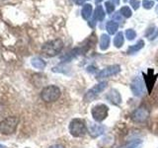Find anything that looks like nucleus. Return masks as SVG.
I'll use <instances>...</instances> for the list:
<instances>
[{"label": "nucleus", "instance_id": "obj_9", "mask_svg": "<svg viewBox=\"0 0 158 148\" xmlns=\"http://www.w3.org/2000/svg\"><path fill=\"white\" fill-rule=\"evenodd\" d=\"M145 84L140 77H135L131 83V90L132 94L136 97H140L144 93Z\"/></svg>", "mask_w": 158, "mask_h": 148}, {"label": "nucleus", "instance_id": "obj_8", "mask_svg": "<svg viewBox=\"0 0 158 148\" xmlns=\"http://www.w3.org/2000/svg\"><path fill=\"white\" fill-rule=\"evenodd\" d=\"M150 116V111L148 110L145 107H139L138 109L133 112V113L131 115V118L133 121L141 123L144 122L148 120V117Z\"/></svg>", "mask_w": 158, "mask_h": 148}, {"label": "nucleus", "instance_id": "obj_7", "mask_svg": "<svg viewBox=\"0 0 158 148\" xmlns=\"http://www.w3.org/2000/svg\"><path fill=\"white\" fill-rule=\"evenodd\" d=\"M157 77H158V73H155L154 70L151 68L148 69L146 73H143V81H144L147 92L149 94L151 93L153 87H154V85H155Z\"/></svg>", "mask_w": 158, "mask_h": 148}, {"label": "nucleus", "instance_id": "obj_13", "mask_svg": "<svg viewBox=\"0 0 158 148\" xmlns=\"http://www.w3.org/2000/svg\"><path fill=\"white\" fill-rule=\"evenodd\" d=\"M105 11H104V8L101 5H98L96 7L95 11H94V15H93V18L95 21H99V22H102L104 19H105Z\"/></svg>", "mask_w": 158, "mask_h": 148}, {"label": "nucleus", "instance_id": "obj_15", "mask_svg": "<svg viewBox=\"0 0 158 148\" xmlns=\"http://www.w3.org/2000/svg\"><path fill=\"white\" fill-rule=\"evenodd\" d=\"M92 11H93V8L91 4H84L81 10L82 18L84 20H89V18H90L92 15Z\"/></svg>", "mask_w": 158, "mask_h": 148}, {"label": "nucleus", "instance_id": "obj_11", "mask_svg": "<svg viewBox=\"0 0 158 148\" xmlns=\"http://www.w3.org/2000/svg\"><path fill=\"white\" fill-rule=\"evenodd\" d=\"M87 130L93 138H96L105 132V126L97 122H89Z\"/></svg>", "mask_w": 158, "mask_h": 148}, {"label": "nucleus", "instance_id": "obj_26", "mask_svg": "<svg viewBox=\"0 0 158 148\" xmlns=\"http://www.w3.org/2000/svg\"><path fill=\"white\" fill-rule=\"evenodd\" d=\"M130 5L133 10H137L140 6V1L139 0H130Z\"/></svg>", "mask_w": 158, "mask_h": 148}, {"label": "nucleus", "instance_id": "obj_19", "mask_svg": "<svg viewBox=\"0 0 158 148\" xmlns=\"http://www.w3.org/2000/svg\"><path fill=\"white\" fill-rule=\"evenodd\" d=\"M31 63H32V65L37 69H44L47 65L46 61L40 57H34L31 60Z\"/></svg>", "mask_w": 158, "mask_h": 148}, {"label": "nucleus", "instance_id": "obj_3", "mask_svg": "<svg viewBox=\"0 0 158 148\" xmlns=\"http://www.w3.org/2000/svg\"><path fill=\"white\" fill-rule=\"evenodd\" d=\"M18 123H19L18 117L12 116L4 118L0 122V133H2V134H12L16 130Z\"/></svg>", "mask_w": 158, "mask_h": 148}, {"label": "nucleus", "instance_id": "obj_20", "mask_svg": "<svg viewBox=\"0 0 158 148\" xmlns=\"http://www.w3.org/2000/svg\"><path fill=\"white\" fill-rule=\"evenodd\" d=\"M123 43H125V38H123V34L122 32H118L115 38H114V46L116 47L120 48L123 47Z\"/></svg>", "mask_w": 158, "mask_h": 148}, {"label": "nucleus", "instance_id": "obj_16", "mask_svg": "<svg viewBox=\"0 0 158 148\" xmlns=\"http://www.w3.org/2000/svg\"><path fill=\"white\" fill-rule=\"evenodd\" d=\"M143 47H144V41L140 39V41H138L136 43L132 44V46H131L130 47L127 48V54H133V53H135L138 51H140V49Z\"/></svg>", "mask_w": 158, "mask_h": 148}, {"label": "nucleus", "instance_id": "obj_29", "mask_svg": "<svg viewBox=\"0 0 158 148\" xmlns=\"http://www.w3.org/2000/svg\"><path fill=\"white\" fill-rule=\"evenodd\" d=\"M49 148H64L62 145H59V144H56V145H52V146H51Z\"/></svg>", "mask_w": 158, "mask_h": 148}, {"label": "nucleus", "instance_id": "obj_17", "mask_svg": "<svg viewBox=\"0 0 158 148\" xmlns=\"http://www.w3.org/2000/svg\"><path fill=\"white\" fill-rule=\"evenodd\" d=\"M145 37L148 38L149 41H153V39H155L156 38H158V28H156L155 26L149 27L146 30Z\"/></svg>", "mask_w": 158, "mask_h": 148}, {"label": "nucleus", "instance_id": "obj_4", "mask_svg": "<svg viewBox=\"0 0 158 148\" xmlns=\"http://www.w3.org/2000/svg\"><path fill=\"white\" fill-rule=\"evenodd\" d=\"M69 131L74 137H81L87 132V127L85 122L81 118H74L69 125Z\"/></svg>", "mask_w": 158, "mask_h": 148}, {"label": "nucleus", "instance_id": "obj_30", "mask_svg": "<svg viewBox=\"0 0 158 148\" xmlns=\"http://www.w3.org/2000/svg\"><path fill=\"white\" fill-rule=\"evenodd\" d=\"M111 2H113L114 5H118L120 4V0H111Z\"/></svg>", "mask_w": 158, "mask_h": 148}, {"label": "nucleus", "instance_id": "obj_25", "mask_svg": "<svg viewBox=\"0 0 158 148\" xmlns=\"http://www.w3.org/2000/svg\"><path fill=\"white\" fill-rule=\"evenodd\" d=\"M142 6L144 9H151L154 6V1H152V0H143Z\"/></svg>", "mask_w": 158, "mask_h": 148}, {"label": "nucleus", "instance_id": "obj_12", "mask_svg": "<svg viewBox=\"0 0 158 148\" xmlns=\"http://www.w3.org/2000/svg\"><path fill=\"white\" fill-rule=\"evenodd\" d=\"M106 100L109 101L111 104H113V105L118 106L122 103V96L116 89H111V90L106 94Z\"/></svg>", "mask_w": 158, "mask_h": 148}, {"label": "nucleus", "instance_id": "obj_21", "mask_svg": "<svg viewBox=\"0 0 158 148\" xmlns=\"http://www.w3.org/2000/svg\"><path fill=\"white\" fill-rule=\"evenodd\" d=\"M120 13L122 16H123L125 18H131V15H132V12L131 8L128 6H123L121 9H120Z\"/></svg>", "mask_w": 158, "mask_h": 148}, {"label": "nucleus", "instance_id": "obj_1", "mask_svg": "<svg viewBox=\"0 0 158 148\" xmlns=\"http://www.w3.org/2000/svg\"><path fill=\"white\" fill-rule=\"evenodd\" d=\"M62 47H63L62 41L59 39H56L44 43L42 47V51L47 56H54L61 51Z\"/></svg>", "mask_w": 158, "mask_h": 148}, {"label": "nucleus", "instance_id": "obj_33", "mask_svg": "<svg viewBox=\"0 0 158 148\" xmlns=\"http://www.w3.org/2000/svg\"><path fill=\"white\" fill-rule=\"evenodd\" d=\"M123 2H127V0H123Z\"/></svg>", "mask_w": 158, "mask_h": 148}, {"label": "nucleus", "instance_id": "obj_27", "mask_svg": "<svg viewBox=\"0 0 158 148\" xmlns=\"http://www.w3.org/2000/svg\"><path fill=\"white\" fill-rule=\"evenodd\" d=\"M113 19H114V21H115V20H117V21L121 22V21H122V15H121V13H120V12L116 13L115 15H114Z\"/></svg>", "mask_w": 158, "mask_h": 148}, {"label": "nucleus", "instance_id": "obj_24", "mask_svg": "<svg viewBox=\"0 0 158 148\" xmlns=\"http://www.w3.org/2000/svg\"><path fill=\"white\" fill-rule=\"evenodd\" d=\"M141 146H142V141L137 139V140L131 142L127 148H141Z\"/></svg>", "mask_w": 158, "mask_h": 148}, {"label": "nucleus", "instance_id": "obj_18", "mask_svg": "<svg viewBox=\"0 0 158 148\" xmlns=\"http://www.w3.org/2000/svg\"><path fill=\"white\" fill-rule=\"evenodd\" d=\"M118 24L116 21H114V20H113V21H109L106 24V30L110 35L116 34L117 31H118Z\"/></svg>", "mask_w": 158, "mask_h": 148}, {"label": "nucleus", "instance_id": "obj_32", "mask_svg": "<svg viewBox=\"0 0 158 148\" xmlns=\"http://www.w3.org/2000/svg\"><path fill=\"white\" fill-rule=\"evenodd\" d=\"M0 148H4V146L2 144H0Z\"/></svg>", "mask_w": 158, "mask_h": 148}, {"label": "nucleus", "instance_id": "obj_5", "mask_svg": "<svg viewBox=\"0 0 158 148\" xmlns=\"http://www.w3.org/2000/svg\"><path fill=\"white\" fill-rule=\"evenodd\" d=\"M108 113H109V108L105 104H99V105L94 106L91 110V115L97 122L103 121L105 118H107Z\"/></svg>", "mask_w": 158, "mask_h": 148}, {"label": "nucleus", "instance_id": "obj_10", "mask_svg": "<svg viewBox=\"0 0 158 148\" xmlns=\"http://www.w3.org/2000/svg\"><path fill=\"white\" fill-rule=\"evenodd\" d=\"M121 72V66L118 64H114V65H110L106 68L102 69L97 73V79H103V78H109L111 76L117 75L118 73Z\"/></svg>", "mask_w": 158, "mask_h": 148}, {"label": "nucleus", "instance_id": "obj_14", "mask_svg": "<svg viewBox=\"0 0 158 148\" xmlns=\"http://www.w3.org/2000/svg\"><path fill=\"white\" fill-rule=\"evenodd\" d=\"M110 43H111V39L109 37V35L103 34L100 38V43H99L101 51H107L109 47H110Z\"/></svg>", "mask_w": 158, "mask_h": 148}, {"label": "nucleus", "instance_id": "obj_6", "mask_svg": "<svg viewBox=\"0 0 158 148\" xmlns=\"http://www.w3.org/2000/svg\"><path fill=\"white\" fill-rule=\"evenodd\" d=\"M107 85L108 84L105 81H102L100 83L96 84L95 86L92 87L90 90L85 94V96H84V101L85 102H92L93 100H95V98L100 95V94L107 88Z\"/></svg>", "mask_w": 158, "mask_h": 148}, {"label": "nucleus", "instance_id": "obj_28", "mask_svg": "<svg viewBox=\"0 0 158 148\" xmlns=\"http://www.w3.org/2000/svg\"><path fill=\"white\" fill-rule=\"evenodd\" d=\"M84 1H85V0H74V2H75L77 5H81V4H83Z\"/></svg>", "mask_w": 158, "mask_h": 148}, {"label": "nucleus", "instance_id": "obj_31", "mask_svg": "<svg viewBox=\"0 0 158 148\" xmlns=\"http://www.w3.org/2000/svg\"><path fill=\"white\" fill-rule=\"evenodd\" d=\"M102 1H103V0H95L96 4H99V3H100V2H102Z\"/></svg>", "mask_w": 158, "mask_h": 148}, {"label": "nucleus", "instance_id": "obj_2", "mask_svg": "<svg viewBox=\"0 0 158 148\" xmlns=\"http://www.w3.org/2000/svg\"><path fill=\"white\" fill-rule=\"evenodd\" d=\"M59 97H60V89L56 85H49L44 87L41 92L42 100L46 103L56 101Z\"/></svg>", "mask_w": 158, "mask_h": 148}, {"label": "nucleus", "instance_id": "obj_22", "mask_svg": "<svg viewBox=\"0 0 158 148\" xmlns=\"http://www.w3.org/2000/svg\"><path fill=\"white\" fill-rule=\"evenodd\" d=\"M126 37L128 41H132V39H135V38L136 37V33L135 30L132 29H127L126 31Z\"/></svg>", "mask_w": 158, "mask_h": 148}, {"label": "nucleus", "instance_id": "obj_23", "mask_svg": "<svg viewBox=\"0 0 158 148\" xmlns=\"http://www.w3.org/2000/svg\"><path fill=\"white\" fill-rule=\"evenodd\" d=\"M105 8H106L107 13L111 14L114 12V10H115V5H114L113 2H111V1H106L105 2Z\"/></svg>", "mask_w": 158, "mask_h": 148}]
</instances>
